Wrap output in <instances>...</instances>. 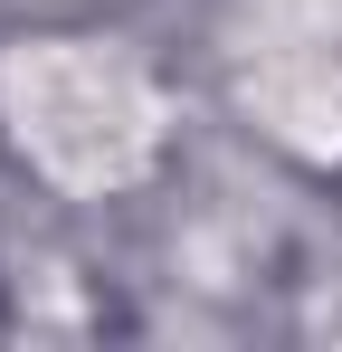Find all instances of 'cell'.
Instances as JSON below:
<instances>
[{
  "label": "cell",
  "instance_id": "obj_1",
  "mask_svg": "<svg viewBox=\"0 0 342 352\" xmlns=\"http://www.w3.org/2000/svg\"><path fill=\"white\" fill-rule=\"evenodd\" d=\"M10 115L57 181H124L152 153V96L105 48H29L10 67Z\"/></svg>",
  "mask_w": 342,
  "mask_h": 352
}]
</instances>
